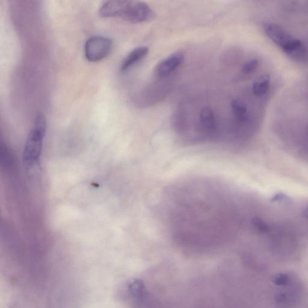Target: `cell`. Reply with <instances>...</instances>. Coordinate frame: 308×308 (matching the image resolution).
<instances>
[{
  "label": "cell",
  "instance_id": "cell-1",
  "mask_svg": "<svg viewBox=\"0 0 308 308\" xmlns=\"http://www.w3.org/2000/svg\"><path fill=\"white\" fill-rule=\"evenodd\" d=\"M169 195L167 226L181 243L220 244L243 230L247 197L238 196L225 185L193 179L178 185Z\"/></svg>",
  "mask_w": 308,
  "mask_h": 308
},
{
  "label": "cell",
  "instance_id": "cell-2",
  "mask_svg": "<svg viewBox=\"0 0 308 308\" xmlns=\"http://www.w3.org/2000/svg\"><path fill=\"white\" fill-rule=\"evenodd\" d=\"M103 18H120L132 23L149 22L154 19V13L145 3L134 1H108L99 10Z\"/></svg>",
  "mask_w": 308,
  "mask_h": 308
},
{
  "label": "cell",
  "instance_id": "cell-3",
  "mask_svg": "<svg viewBox=\"0 0 308 308\" xmlns=\"http://www.w3.org/2000/svg\"><path fill=\"white\" fill-rule=\"evenodd\" d=\"M264 31L268 38L282 52L294 61L308 64V45L296 38L281 27L265 23Z\"/></svg>",
  "mask_w": 308,
  "mask_h": 308
},
{
  "label": "cell",
  "instance_id": "cell-4",
  "mask_svg": "<svg viewBox=\"0 0 308 308\" xmlns=\"http://www.w3.org/2000/svg\"><path fill=\"white\" fill-rule=\"evenodd\" d=\"M46 128V118L43 113H39L29 134L24 151V162L27 166H31L38 162L43 149Z\"/></svg>",
  "mask_w": 308,
  "mask_h": 308
},
{
  "label": "cell",
  "instance_id": "cell-5",
  "mask_svg": "<svg viewBox=\"0 0 308 308\" xmlns=\"http://www.w3.org/2000/svg\"><path fill=\"white\" fill-rule=\"evenodd\" d=\"M113 43L109 38L95 36L86 41L85 54L90 62H98L107 58L112 49Z\"/></svg>",
  "mask_w": 308,
  "mask_h": 308
},
{
  "label": "cell",
  "instance_id": "cell-6",
  "mask_svg": "<svg viewBox=\"0 0 308 308\" xmlns=\"http://www.w3.org/2000/svg\"><path fill=\"white\" fill-rule=\"evenodd\" d=\"M184 56L180 52L172 54L159 63L155 68V74L157 77H166L180 67L184 62Z\"/></svg>",
  "mask_w": 308,
  "mask_h": 308
},
{
  "label": "cell",
  "instance_id": "cell-7",
  "mask_svg": "<svg viewBox=\"0 0 308 308\" xmlns=\"http://www.w3.org/2000/svg\"><path fill=\"white\" fill-rule=\"evenodd\" d=\"M149 53V49L147 47L141 46L136 48L128 54L125 58L121 67L122 72H127L132 68L134 66L145 58Z\"/></svg>",
  "mask_w": 308,
  "mask_h": 308
},
{
  "label": "cell",
  "instance_id": "cell-8",
  "mask_svg": "<svg viewBox=\"0 0 308 308\" xmlns=\"http://www.w3.org/2000/svg\"><path fill=\"white\" fill-rule=\"evenodd\" d=\"M128 289L131 295L139 301H142L146 297V288L142 280L134 279L128 286Z\"/></svg>",
  "mask_w": 308,
  "mask_h": 308
},
{
  "label": "cell",
  "instance_id": "cell-9",
  "mask_svg": "<svg viewBox=\"0 0 308 308\" xmlns=\"http://www.w3.org/2000/svg\"><path fill=\"white\" fill-rule=\"evenodd\" d=\"M259 65L258 59H253L245 63L242 67V73L246 75H250L256 71Z\"/></svg>",
  "mask_w": 308,
  "mask_h": 308
},
{
  "label": "cell",
  "instance_id": "cell-10",
  "mask_svg": "<svg viewBox=\"0 0 308 308\" xmlns=\"http://www.w3.org/2000/svg\"><path fill=\"white\" fill-rule=\"evenodd\" d=\"M272 282L277 286H285L289 282V277L285 273H279L272 278Z\"/></svg>",
  "mask_w": 308,
  "mask_h": 308
},
{
  "label": "cell",
  "instance_id": "cell-11",
  "mask_svg": "<svg viewBox=\"0 0 308 308\" xmlns=\"http://www.w3.org/2000/svg\"><path fill=\"white\" fill-rule=\"evenodd\" d=\"M275 299L278 302V303H283L287 300V296L284 292H279L276 295Z\"/></svg>",
  "mask_w": 308,
  "mask_h": 308
},
{
  "label": "cell",
  "instance_id": "cell-12",
  "mask_svg": "<svg viewBox=\"0 0 308 308\" xmlns=\"http://www.w3.org/2000/svg\"><path fill=\"white\" fill-rule=\"evenodd\" d=\"M306 43H307V45H308V38H307V40L306 41Z\"/></svg>",
  "mask_w": 308,
  "mask_h": 308
}]
</instances>
